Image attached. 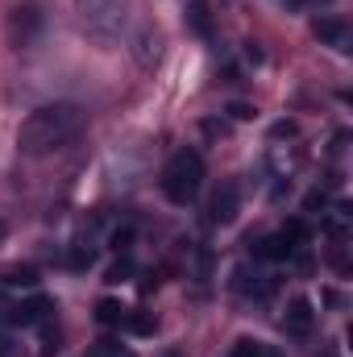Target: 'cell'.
<instances>
[{
    "mask_svg": "<svg viewBox=\"0 0 353 357\" xmlns=\"http://www.w3.org/2000/svg\"><path fill=\"white\" fill-rule=\"evenodd\" d=\"M274 137H295V121H278L274 125Z\"/></svg>",
    "mask_w": 353,
    "mask_h": 357,
    "instance_id": "cell-22",
    "label": "cell"
},
{
    "mask_svg": "<svg viewBox=\"0 0 353 357\" xmlns=\"http://www.w3.org/2000/svg\"><path fill=\"white\" fill-rule=\"evenodd\" d=\"M237 208H241V191H237V183H220L216 195H212L208 216H212V225H233V220H237Z\"/></svg>",
    "mask_w": 353,
    "mask_h": 357,
    "instance_id": "cell-8",
    "label": "cell"
},
{
    "mask_svg": "<svg viewBox=\"0 0 353 357\" xmlns=\"http://www.w3.org/2000/svg\"><path fill=\"white\" fill-rule=\"evenodd\" d=\"M0 357H21V354H17V349H13L8 341H0Z\"/></svg>",
    "mask_w": 353,
    "mask_h": 357,
    "instance_id": "cell-25",
    "label": "cell"
},
{
    "mask_svg": "<svg viewBox=\"0 0 353 357\" xmlns=\"http://www.w3.org/2000/svg\"><path fill=\"white\" fill-rule=\"evenodd\" d=\"M200 187H204V158L195 150L171 154V162L163 167V195L183 208V204H191L200 195Z\"/></svg>",
    "mask_w": 353,
    "mask_h": 357,
    "instance_id": "cell-3",
    "label": "cell"
},
{
    "mask_svg": "<svg viewBox=\"0 0 353 357\" xmlns=\"http://www.w3.org/2000/svg\"><path fill=\"white\" fill-rule=\"evenodd\" d=\"M312 328H316V307H312V299H291L287 312H283V333L295 337V341H303V337H312Z\"/></svg>",
    "mask_w": 353,
    "mask_h": 357,
    "instance_id": "cell-7",
    "label": "cell"
},
{
    "mask_svg": "<svg viewBox=\"0 0 353 357\" xmlns=\"http://www.w3.org/2000/svg\"><path fill=\"white\" fill-rule=\"evenodd\" d=\"M312 29H316V38H320L324 46H333V50H341V54L350 50L353 29H350V21H345V17H320Z\"/></svg>",
    "mask_w": 353,
    "mask_h": 357,
    "instance_id": "cell-9",
    "label": "cell"
},
{
    "mask_svg": "<svg viewBox=\"0 0 353 357\" xmlns=\"http://www.w3.org/2000/svg\"><path fill=\"white\" fill-rule=\"evenodd\" d=\"M303 208H308V212H316V208H324V195H320V191H312V195L303 199Z\"/></svg>",
    "mask_w": 353,
    "mask_h": 357,
    "instance_id": "cell-24",
    "label": "cell"
},
{
    "mask_svg": "<svg viewBox=\"0 0 353 357\" xmlns=\"http://www.w3.org/2000/svg\"><path fill=\"white\" fill-rule=\"evenodd\" d=\"M4 282H8V287H38V270L33 266H17V270L4 274Z\"/></svg>",
    "mask_w": 353,
    "mask_h": 357,
    "instance_id": "cell-17",
    "label": "cell"
},
{
    "mask_svg": "<svg viewBox=\"0 0 353 357\" xmlns=\"http://www.w3.org/2000/svg\"><path fill=\"white\" fill-rule=\"evenodd\" d=\"M96 320H100V324H121V320H125L121 299H108V295H104V299L96 303Z\"/></svg>",
    "mask_w": 353,
    "mask_h": 357,
    "instance_id": "cell-14",
    "label": "cell"
},
{
    "mask_svg": "<svg viewBox=\"0 0 353 357\" xmlns=\"http://www.w3.org/2000/svg\"><path fill=\"white\" fill-rule=\"evenodd\" d=\"M187 25H191L200 38H212V13H208V0H191V4H187Z\"/></svg>",
    "mask_w": 353,
    "mask_h": 357,
    "instance_id": "cell-12",
    "label": "cell"
},
{
    "mask_svg": "<svg viewBox=\"0 0 353 357\" xmlns=\"http://www.w3.org/2000/svg\"><path fill=\"white\" fill-rule=\"evenodd\" d=\"M38 328H42V357L63 354V328H59V324H50V320H42Z\"/></svg>",
    "mask_w": 353,
    "mask_h": 357,
    "instance_id": "cell-13",
    "label": "cell"
},
{
    "mask_svg": "<svg viewBox=\"0 0 353 357\" xmlns=\"http://www.w3.org/2000/svg\"><path fill=\"white\" fill-rule=\"evenodd\" d=\"M287 4H291V8H303V4H308V0H287Z\"/></svg>",
    "mask_w": 353,
    "mask_h": 357,
    "instance_id": "cell-26",
    "label": "cell"
},
{
    "mask_svg": "<svg viewBox=\"0 0 353 357\" xmlns=\"http://www.w3.org/2000/svg\"><path fill=\"white\" fill-rule=\"evenodd\" d=\"M295 250H299V245H291L283 233H270L262 241H254V258H258V262H287Z\"/></svg>",
    "mask_w": 353,
    "mask_h": 357,
    "instance_id": "cell-10",
    "label": "cell"
},
{
    "mask_svg": "<svg viewBox=\"0 0 353 357\" xmlns=\"http://www.w3.org/2000/svg\"><path fill=\"white\" fill-rule=\"evenodd\" d=\"M278 233H283V237H287V241H291V245H303V241H308V237H312V229H308V225H303V220H287V225H283V229H278Z\"/></svg>",
    "mask_w": 353,
    "mask_h": 357,
    "instance_id": "cell-18",
    "label": "cell"
},
{
    "mask_svg": "<svg viewBox=\"0 0 353 357\" xmlns=\"http://www.w3.org/2000/svg\"><path fill=\"white\" fill-rule=\"evenodd\" d=\"M158 54H163V33L154 29V25H146L142 33H137V63H158Z\"/></svg>",
    "mask_w": 353,
    "mask_h": 357,
    "instance_id": "cell-11",
    "label": "cell"
},
{
    "mask_svg": "<svg viewBox=\"0 0 353 357\" xmlns=\"http://www.w3.org/2000/svg\"><path fill=\"white\" fill-rule=\"evenodd\" d=\"M121 328L125 333H133V337H150L154 333V316H146V312H125V320H121Z\"/></svg>",
    "mask_w": 353,
    "mask_h": 357,
    "instance_id": "cell-15",
    "label": "cell"
},
{
    "mask_svg": "<svg viewBox=\"0 0 353 357\" xmlns=\"http://www.w3.org/2000/svg\"><path fill=\"white\" fill-rule=\"evenodd\" d=\"M75 13L84 33L100 46H112L129 25V0H75Z\"/></svg>",
    "mask_w": 353,
    "mask_h": 357,
    "instance_id": "cell-2",
    "label": "cell"
},
{
    "mask_svg": "<svg viewBox=\"0 0 353 357\" xmlns=\"http://www.w3.org/2000/svg\"><path fill=\"white\" fill-rule=\"evenodd\" d=\"M42 25H46V17H42V8H38L33 0L17 4V8L8 13V21H4L8 46H13V50H29V46H38V38H42Z\"/></svg>",
    "mask_w": 353,
    "mask_h": 357,
    "instance_id": "cell-4",
    "label": "cell"
},
{
    "mask_svg": "<svg viewBox=\"0 0 353 357\" xmlns=\"http://www.w3.org/2000/svg\"><path fill=\"white\" fill-rule=\"evenodd\" d=\"M229 112H233V116H237V121H250V116H254V108H250V104H233V108H229Z\"/></svg>",
    "mask_w": 353,
    "mask_h": 357,
    "instance_id": "cell-23",
    "label": "cell"
},
{
    "mask_svg": "<svg viewBox=\"0 0 353 357\" xmlns=\"http://www.w3.org/2000/svg\"><path fill=\"white\" fill-rule=\"evenodd\" d=\"M129 241H133V229H129V225L112 233V250H117V254H125V250H129Z\"/></svg>",
    "mask_w": 353,
    "mask_h": 357,
    "instance_id": "cell-21",
    "label": "cell"
},
{
    "mask_svg": "<svg viewBox=\"0 0 353 357\" xmlns=\"http://www.w3.org/2000/svg\"><path fill=\"white\" fill-rule=\"evenodd\" d=\"M129 274H133V262H129V258H121V262H117V266L108 270V282H125V278H129Z\"/></svg>",
    "mask_w": 353,
    "mask_h": 357,
    "instance_id": "cell-20",
    "label": "cell"
},
{
    "mask_svg": "<svg viewBox=\"0 0 353 357\" xmlns=\"http://www.w3.org/2000/svg\"><path fill=\"white\" fill-rule=\"evenodd\" d=\"M233 291L246 295V299H270V295H274V278L246 262V266L233 270Z\"/></svg>",
    "mask_w": 353,
    "mask_h": 357,
    "instance_id": "cell-6",
    "label": "cell"
},
{
    "mask_svg": "<svg viewBox=\"0 0 353 357\" xmlns=\"http://www.w3.org/2000/svg\"><path fill=\"white\" fill-rule=\"evenodd\" d=\"M67 262H71V266H75V270L91 266V262H96V245H75V250H71V258H67Z\"/></svg>",
    "mask_w": 353,
    "mask_h": 357,
    "instance_id": "cell-19",
    "label": "cell"
},
{
    "mask_svg": "<svg viewBox=\"0 0 353 357\" xmlns=\"http://www.w3.org/2000/svg\"><path fill=\"white\" fill-rule=\"evenodd\" d=\"M229 357H278V349L266 345V341H237Z\"/></svg>",
    "mask_w": 353,
    "mask_h": 357,
    "instance_id": "cell-16",
    "label": "cell"
},
{
    "mask_svg": "<svg viewBox=\"0 0 353 357\" xmlns=\"http://www.w3.org/2000/svg\"><path fill=\"white\" fill-rule=\"evenodd\" d=\"M88 129V112L80 104H42L33 108L25 121H21V133H17V150L25 158H50V154H63L67 146H75Z\"/></svg>",
    "mask_w": 353,
    "mask_h": 357,
    "instance_id": "cell-1",
    "label": "cell"
},
{
    "mask_svg": "<svg viewBox=\"0 0 353 357\" xmlns=\"http://www.w3.org/2000/svg\"><path fill=\"white\" fill-rule=\"evenodd\" d=\"M50 316H54V299H46V295H29V299H17L4 307V324H13V328H38Z\"/></svg>",
    "mask_w": 353,
    "mask_h": 357,
    "instance_id": "cell-5",
    "label": "cell"
}]
</instances>
